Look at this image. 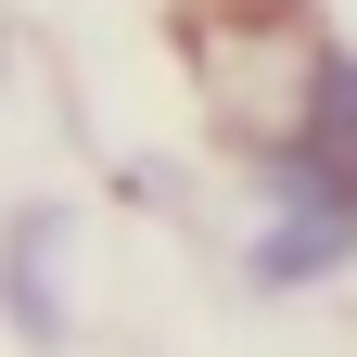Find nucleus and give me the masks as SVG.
Returning a JSON list of instances; mask_svg holds the SVG:
<instances>
[{"mask_svg":"<svg viewBox=\"0 0 357 357\" xmlns=\"http://www.w3.org/2000/svg\"><path fill=\"white\" fill-rule=\"evenodd\" d=\"M294 141L357 192V52H332V64H319V89H306V128H294Z\"/></svg>","mask_w":357,"mask_h":357,"instance_id":"3","label":"nucleus"},{"mask_svg":"<svg viewBox=\"0 0 357 357\" xmlns=\"http://www.w3.org/2000/svg\"><path fill=\"white\" fill-rule=\"evenodd\" d=\"M64 255H77V217L64 204H13V230H0V319H13L26 357H64V332H77Z\"/></svg>","mask_w":357,"mask_h":357,"instance_id":"2","label":"nucleus"},{"mask_svg":"<svg viewBox=\"0 0 357 357\" xmlns=\"http://www.w3.org/2000/svg\"><path fill=\"white\" fill-rule=\"evenodd\" d=\"M357 255V192L306 153V141H268L255 153V243H243V281L255 294H306Z\"/></svg>","mask_w":357,"mask_h":357,"instance_id":"1","label":"nucleus"}]
</instances>
